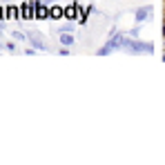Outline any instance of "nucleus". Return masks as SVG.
Segmentation results:
<instances>
[{
  "instance_id": "nucleus-7",
  "label": "nucleus",
  "mask_w": 165,
  "mask_h": 165,
  "mask_svg": "<svg viewBox=\"0 0 165 165\" xmlns=\"http://www.w3.org/2000/svg\"><path fill=\"white\" fill-rule=\"evenodd\" d=\"M60 42H63V45H74L72 34H69V31H63V34H60Z\"/></svg>"
},
{
  "instance_id": "nucleus-6",
  "label": "nucleus",
  "mask_w": 165,
  "mask_h": 165,
  "mask_svg": "<svg viewBox=\"0 0 165 165\" xmlns=\"http://www.w3.org/2000/svg\"><path fill=\"white\" fill-rule=\"evenodd\" d=\"M150 14H152V9H150V7H143V9H138V11H136V20H138V22H140V20H145Z\"/></svg>"
},
{
  "instance_id": "nucleus-8",
  "label": "nucleus",
  "mask_w": 165,
  "mask_h": 165,
  "mask_svg": "<svg viewBox=\"0 0 165 165\" xmlns=\"http://www.w3.org/2000/svg\"><path fill=\"white\" fill-rule=\"evenodd\" d=\"M36 16H38V18H47V16H49V11H47V7H42V5L36 3Z\"/></svg>"
},
{
  "instance_id": "nucleus-2",
  "label": "nucleus",
  "mask_w": 165,
  "mask_h": 165,
  "mask_svg": "<svg viewBox=\"0 0 165 165\" xmlns=\"http://www.w3.org/2000/svg\"><path fill=\"white\" fill-rule=\"evenodd\" d=\"M123 49H127V52H132V54H138V52L152 54V45H143V42H136V40L125 38V40H123Z\"/></svg>"
},
{
  "instance_id": "nucleus-12",
  "label": "nucleus",
  "mask_w": 165,
  "mask_h": 165,
  "mask_svg": "<svg viewBox=\"0 0 165 165\" xmlns=\"http://www.w3.org/2000/svg\"><path fill=\"white\" fill-rule=\"evenodd\" d=\"M163 34H165V27H163Z\"/></svg>"
},
{
  "instance_id": "nucleus-4",
  "label": "nucleus",
  "mask_w": 165,
  "mask_h": 165,
  "mask_svg": "<svg viewBox=\"0 0 165 165\" xmlns=\"http://www.w3.org/2000/svg\"><path fill=\"white\" fill-rule=\"evenodd\" d=\"M63 16H65L67 20H74V18L78 16V7H76V5H67V7L63 9Z\"/></svg>"
},
{
  "instance_id": "nucleus-9",
  "label": "nucleus",
  "mask_w": 165,
  "mask_h": 165,
  "mask_svg": "<svg viewBox=\"0 0 165 165\" xmlns=\"http://www.w3.org/2000/svg\"><path fill=\"white\" fill-rule=\"evenodd\" d=\"M52 16H54V18H60V16H63V9H60V7H54V9H52Z\"/></svg>"
},
{
  "instance_id": "nucleus-11",
  "label": "nucleus",
  "mask_w": 165,
  "mask_h": 165,
  "mask_svg": "<svg viewBox=\"0 0 165 165\" xmlns=\"http://www.w3.org/2000/svg\"><path fill=\"white\" fill-rule=\"evenodd\" d=\"M0 20H5V11H3V7H0Z\"/></svg>"
},
{
  "instance_id": "nucleus-1",
  "label": "nucleus",
  "mask_w": 165,
  "mask_h": 165,
  "mask_svg": "<svg viewBox=\"0 0 165 165\" xmlns=\"http://www.w3.org/2000/svg\"><path fill=\"white\" fill-rule=\"evenodd\" d=\"M123 40H125V38H123V34H116V36H114V38L105 45V47H101V49H98V56H107V54H109V52H114V49H123Z\"/></svg>"
},
{
  "instance_id": "nucleus-5",
  "label": "nucleus",
  "mask_w": 165,
  "mask_h": 165,
  "mask_svg": "<svg viewBox=\"0 0 165 165\" xmlns=\"http://www.w3.org/2000/svg\"><path fill=\"white\" fill-rule=\"evenodd\" d=\"M31 16H36V3H34V7L31 5L22 7V18H31Z\"/></svg>"
},
{
  "instance_id": "nucleus-10",
  "label": "nucleus",
  "mask_w": 165,
  "mask_h": 165,
  "mask_svg": "<svg viewBox=\"0 0 165 165\" xmlns=\"http://www.w3.org/2000/svg\"><path fill=\"white\" fill-rule=\"evenodd\" d=\"M14 38H16V40H22V38H25V36H22L20 31H14Z\"/></svg>"
},
{
  "instance_id": "nucleus-3",
  "label": "nucleus",
  "mask_w": 165,
  "mask_h": 165,
  "mask_svg": "<svg viewBox=\"0 0 165 165\" xmlns=\"http://www.w3.org/2000/svg\"><path fill=\"white\" fill-rule=\"evenodd\" d=\"M29 42L34 45V49H40V52H47V49H49V47H47L38 36H34V34H29Z\"/></svg>"
}]
</instances>
